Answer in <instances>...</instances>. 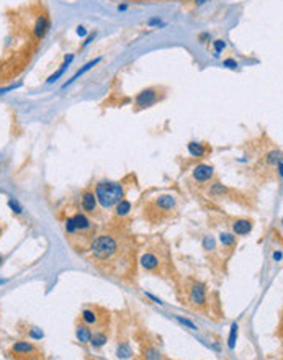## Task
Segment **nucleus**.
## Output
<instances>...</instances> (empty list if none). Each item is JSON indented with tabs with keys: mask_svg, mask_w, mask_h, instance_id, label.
I'll return each mask as SVG.
<instances>
[{
	"mask_svg": "<svg viewBox=\"0 0 283 360\" xmlns=\"http://www.w3.org/2000/svg\"><path fill=\"white\" fill-rule=\"evenodd\" d=\"M90 260L100 272L115 279H126L135 274L136 249L130 236L105 233L89 246Z\"/></svg>",
	"mask_w": 283,
	"mask_h": 360,
	"instance_id": "obj_1",
	"label": "nucleus"
},
{
	"mask_svg": "<svg viewBox=\"0 0 283 360\" xmlns=\"http://www.w3.org/2000/svg\"><path fill=\"white\" fill-rule=\"evenodd\" d=\"M94 193L97 197V203H99L104 210H110L115 207L120 200L125 198L126 188L123 182H116V180H100V182L95 185Z\"/></svg>",
	"mask_w": 283,
	"mask_h": 360,
	"instance_id": "obj_2",
	"label": "nucleus"
},
{
	"mask_svg": "<svg viewBox=\"0 0 283 360\" xmlns=\"http://www.w3.org/2000/svg\"><path fill=\"white\" fill-rule=\"evenodd\" d=\"M177 205H178L177 197L174 193H161L154 198L151 207L144 210V215H147V218L154 221V223H157V221L161 223L167 216H171L172 212H176Z\"/></svg>",
	"mask_w": 283,
	"mask_h": 360,
	"instance_id": "obj_3",
	"label": "nucleus"
},
{
	"mask_svg": "<svg viewBox=\"0 0 283 360\" xmlns=\"http://www.w3.org/2000/svg\"><path fill=\"white\" fill-rule=\"evenodd\" d=\"M164 99V89L162 87H146L141 92H138L135 97V108L136 110H146L156 104H159Z\"/></svg>",
	"mask_w": 283,
	"mask_h": 360,
	"instance_id": "obj_4",
	"label": "nucleus"
},
{
	"mask_svg": "<svg viewBox=\"0 0 283 360\" xmlns=\"http://www.w3.org/2000/svg\"><path fill=\"white\" fill-rule=\"evenodd\" d=\"M188 305L195 310H203L208 305L207 287L198 280H192L188 287Z\"/></svg>",
	"mask_w": 283,
	"mask_h": 360,
	"instance_id": "obj_5",
	"label": "nucleus"
},
{
	"mask_svg": "<svg viewBox=\"0 0 283 360\" xmlns=\"http://www.w3.org/2000/svg\"><path fill=\"white\" fill-rule=\"evenodd\" d=\"M10 354L17 359H39L43 357V352L36 347L33 341H17L10 347Z\"/></svg>",
	"mask_w": 283,
	"mask_h": 360,
	"instance_id": "obj_6",
	"label": "nucleus"
},
{
	"mask_svg": "<svg viewBox=\"0 0 283 360\" xmlns=\"http://www.w3.org/2000/svg\"><path fill=\"white\" fill-rule=\"evenodd\" d=\"M140 265L146 272L159 274V270H161V265H162V260H161V257L156 254V252L147 251V252H144V254H141V257H140Z\"/></svg>",
	"mask_w": 283,
	"mask_h": 360,
	"instance_id": "obj_7",
	"label": "nucleus"
},
{
	"mask_svg": "<svg viewBox=\"0 0 283 360\" xmlns=\"http://www.w3.org/2000/svg\"><path fill=\"white\" fill-rule=\"evenodd\" d=\"M192 177L197 183H207L214 177V167L210 164H198L192 169Z\"/></svg>",
	"mask_w": 283,
	"mask_h": 360,
	"instance_id": "obj_8",
	"label": "nucleus"
},
{
	"mask_svg": "<svg viewBox=\"0 0 283 360\" xmlns=\"http://www.w3.org/2000/svg\"><path fill=\"white\" fill-rule=\"evenodd\" d=\"M51 28V22L49 18L46 17V15H38L35 20V25H33V36L36 41H41L44 38L46 35H48Z\"/></svg>",
	"mask_w": 283,
	"mask_h": 360,
	"instance_id": "obj_9",
	"label": "nucleus"
},
{
	"mask_svg": "<svg viewBox=\"0 0 283 360\" xmlns=\"http://www.w3.org/2000/svg\"><path fill=\"white\" fill-rule=\"evenodd\" d=\"M82 323L89 324L90 327H104V323L100 321V315H99V308H84L80 313Z\"/></svg>",
	"mask_w": 283,
	"mask_h": 360,
	"instance_id": "obj_10",
	"label": "nucleus"
},
{
	"mask_svg": "<svg viewBox=\"0 0 283 360\" xmlns=\"http://www.w3.org/2000/svg\"><path fill=\"white\" fill-rule=\"evenodd\" d=\"M97 197L92 190H85L80 197V207L84 210V213L87 215H95L97 213Z\"/></svg>",
	"mask_w": 283,
	"mask_h": 360,
	"instance_id": "obj_11",
	"label": "nucleus"
},
{
	"mask_svg": "<svg viewBox=\"0 0 283 360\" xmlns=\"http://www.w3.org/2000/svg\"><path fill=\"white\" fill-rule=\"evenodd\" d=\"M100 63H102V58H95V59L89 61V63H87V64H84V66H82V68H80L79 71L75 72L74 75L71 77V79H69L68 82H64V84H63V90H64V89H68V87H69V85H72V84H74V82H75L77 79H80L82 75H84V74H87V72H89V71H92V69L95 68L97 64H100Z\"/></svg>",
	"mask_w": 283,
	"mask_h": 360,
	"instance_id": "obj_12",
	"label": "nucleus"
},
{
	"mask_svg": "<svg viewBox=\"0 0 283 360\" xmlns=\"http://www.w3.org/2000/svg\"><path fill=\"white\" fill-rule=\"evenodd\" d=\"M108 342V332L105 331V327H95V331H92V337H90V346L92 349L99 351Z\"/></svg>",
	"mask_w": 283,
	"mask_h": 360,
	"instance_id": "obj_13",
	"label": "nucleus"
},
{
	"mask_svg": "<svg viewBox=\"0 0 283 360\" xmlns=\"http://www.w3.org/2000/svg\"><path fill=\"white\" fill-rule=\"evenodd\" d=\"M187 151L193 159H202L210 152V147L205 143H198V141H190L187 144Z\"/></svg>",
	"mask_w": 283,
	"mask_h": 360,
	"instance_id": "obj_14",
	"label": "nucleus"
},
{
	"mask_svg": "<svg viewBox=\"0 0 283 360\" xmlns=\"http://www.w3.org/2000/svg\"><path fill=\"white\" fill-rule=\"evenodd\" d=\"M231 228H233V233L236 236H246L249 234L252 229H254V224H252L250 219H236L233 221V224H231Z\"/></svg>",
	"mask_w": 283,
	"mask_h": 360,
	"instance_id": "obj_15",
	"label": "nucleus"
},
{
	"mask_svg": "<svg viewBox=\"0 0 283 360\" xmlns=\"http://www.w3.org/2000/svg\"><path fill=\"white\" fill-rule=\"evenodd\" d=\"M75 337L77 341H79L82 346H85V344L90 342V337H92V327L89 324L85 323H80L75 326Z\"/></svg>",
	"mask_w": 283,
	"mask_h": 360,
	"instance_id": "obj_16",
	"label": "nucleus"
},
{
	"mask_svg": "<svg viewBox=\"0 0 283 360\" xmlns=\"http://www.w3.org/2000/svg\"><path fill=\"white\" fill-rule=\"evenodd\" d=\"M72 61H74V54H66L64 56V63L61 64V68L54 72V74H51L49 77H48V80H46V84H54L56 80H59L61 77L64 75V72H66V69L69 68V66L72 64Z\"/></svg>",
	"mask_w": 283,
	"mask_h": 360,
	"instance_id": "obj_17",
	"label": "nucleus"
},
{
	"mask_svg": "<svg viewBox=\"0 0 283 360\" xmlns=\"http://www.w3.org/2000/svg\"><path fill=\"white\" fill-rule=\"evenodd\" d=\"M131 210H133V203L126 198L120 200V202L115 205V213H116L118 218H125V216H128L131 213Z\"/></svg>",
	"mask_w": 283,
	"mask_h": 360,
	"instance_id": "obj_18",
	"label": "nucleus"
},
{
	"mask_svg": "<svg viewBox=\"0 0 283 360\" xmlns=\"http://www.w3.org/2000/svg\"><path fill=\"white\" fill-rule=\"evenodd\" d=\"M228 193H229V188L226 187L224 183H221V182H213L212 187H210V190H208V195H210V197H213V198L224 197V195H228Z\"/></svg>",
	"mask_w": 283,
	"mask_h": 360,
	"instance_id": "obj_19",
	"label": "nucleus"
},
{
	"mask_svg": "<svg viewBox=\"0 0 283 360\" xmlns=\"http://www.w3.org/2000/svg\"><path fill=\"white\" fill-rule=\"evenodd\" d=\"M116 357L118 359H130L133 357V349L128 341H121L116 347Z\"/></svg>",
	"mask_w": 283,
	"mask_h": 360,
	"instance_id": "obj_20",
	"label": "nucleus"
},
{
	"mask_svg": "<svg viewBox=\"0 0 283 360\" xmlns=\"http://www.w3.org/2000/svg\"><path fill=\"white\" fill-rule=\"evenodd\" d=\"M219 241L226 249H233L236 246V243H238V238H236L234 233H221Z\"/></svg>",
	"mask_w": 283,
	"mask_h": 360,
	"instance_id": "obj_21",
	"label": "nucleus"
},
{
	"mask_svg": "<svg viewBox=\"0 0 283 360\" xmlns=\"http://www.w3.org/2000/svg\"><path fill=\"white\" fill-rule=\"evenodd\" d=\"M238 334H239V324L233 323L231 324V331H229V337H228V347L229 351H234L236 349V342H238Z\"/></svg>",
	"mask_w": 283,
	"mask_h": 360,
	"instance_id": "obj_22",
	"label": "nucleus"
},
{
	"mask_svg": "<svg viewBox=\"0 0 283 360\" xmlns=\"http://www.w3.org/2000/svg\"><path fill=\"white\" fill-rule=\"evenodd\" d=\"M282 161V151L280 149H272V151L267 152V156H265V162L269 164V166H277Z\"/></svg>",
	"mask_w": 283,
	"mask_h": 360,
	"instance_id": "obj_23",
	"label": "nucleus"
},
{
	"mask_svg": "<svg viewBox=\"0 0 283 360\" xmlns=\"http://www.w3.org/2000/svg\"><path fill=\"white\" fill-rule=\"evenodd\" d=\"M144 359H149V360H157V359H162V354L159 349L152 347V346H147L144 349V354H142Z\"/></svg>",
	"mask_w": 283,
	"mask_h": 360,
	"instance_id": "obj_24",
	"label": "nucleus"
},
{
	"mask_svg": "<svg viewBox=\"0 0 283 360\" xmlns=\"http://www.w3.org/2000/svg\"><path fill=\"white\" fill-rule=\"evenodd\" d=\"M226 48H228V44H226L224 39H214L213 41V49H214L213 58H219V54L223 53Z\"/></svg>",
	"mask_w": 283,
	"mask_h": 360,
	"instance_id": "obj_25",
	"label": "nucleus"
},
{
	"mask_svg": "<svg viewBox=\"0 0 283 360\" xmlns=\"http://www.w3.org/2000/svg\"><path fill=\"white\" fill-rule=\"evenodd\" d=\"M27 334H28V337L32 339V341H39V339H43L44 337V332L41 331L39 327H36V326H32L27 331Z\"/></svg>",
	"mask_w": 283,
	"mask_h": 360,
	"instance_id": "obj_26",
	"label": "nucleus"
},
{
	"mask_svg": "<svg viewBox=\"0 0 283 360\" xmlns=\"http://www.w3.org/2000/svg\"><path fill=\"white\" fill-rule=\"evenodd\" d=\"M203 249L207 251V252H213L214 249H216V241H214V238L213 236H205L203 238Z\"/></svg>",
	"mask_w": 283,
	"mask_h": 360,
	"instance_id": "obj_27",
	"label": "nucleus"
},
{
	"mask_svg": "<svg viewBox=\"0 0 283 360\" xmlns=\"http://www.w3.org/2000/svg\"><path fill=\"white\" fill-rule=\"evenodd\" d=\"M146 27H149V28H164V27H167V23L164 22L162 18L152 17V18H149L146 22Z\"/></svg>",
	"mask_w": 283,
	"mask_h": 360,
	"instance_id": "obj_28",
	"label": "nucleus"
},
{
	"mask_svg": "<svg viewBox=\"0 0 283 360\" xmlns=\"http://www.w3.org/2000/svg\"><path fill=\"white\" fill-rule=\"evenodd\" d=\"M176 320H177L180 324H182V326L188 327V329H192V331H198V326H197V324H195L193 321H190L188 318H183V316L176 315Z\"/></svg>",
	"mask_w": 283,
	"mask_h": 360,
	"instance_id": "obj_29",
	"label": "nucleus"
},
{
	"mask_svg": "<svg viewBox=\"0 0 283 360\" xmlns=\"http://www.w3.org/2000/svg\"><path fill=\"white\" fill-rule=\"evenodd\" d=\"M8 208L12 210V213H13V215H17V216L23 215V207L17 202V200L10 198V200H8Z\"/></svg>",
	"mask_w": 283,
	"mask_h": 360,
	"instance_id": "obj_30",
	"label": "nucleus"
},
{
	"mask_svg": "<svg viewBox=\"0 0 283 360\" xmlns=\"http://www.w3.org/2000/svg\"><path fill=\"white\" fill-rule=\"evenodd\" d=\"M223 66H224V68H228V69H233V71H236V69H238V61H236V59H233V58H228V59H224L223 61Z\"/></svg>",
	"mask_w": 283,
	"mask_h": 360,
	"instance_id": "obj_31",
	"label": "nucleus"
},
{
	"mask_svg": "<svg viewBox=\"0 0 283 360\" xmlns=\"http://www.w3.org/2000/svg\"><path fill=\"white\" fill-rule=\"evenodd\" d=\"M75 35L80 36V38H84V36L89 35V32H87V28L84 27V25H79V27L75 28Z\"/></svg>",
	"mask_w": 283,
	"mask_h": 360,
	"instance_id": "obj_32",
	"label": "nucleus"
},
{
	"mask_svg": "<svg viewBox=\"0 0 283 360\" xmlns=\"http://www.w3.org/2000/svg\"><path fill=\"white\" fill-rule=\"evenodd\" d=\"M97 38V33L94 32V33H90V35H87V39L84 41V44H82V48H87V46H89L90 43H94V39Z\"/></svg>",
	"mask_w": 283,
	"mask_h": 360,
	"instance_id": "obj_33",
	"label": "nucleus"
},
{
	"mask_svg": "<svg viewBox=\"0 0 283 360\" xmlns=\"http://www.w3.org/2000/svg\"><path fill=\"white\" fill-rule=\"evenodd\" d=\"M198 39L202 41V43H207V41L212 39V35H210L208 32H203V33H200V35H198Z\"/></svg>",
	"mask_w": 283,
	"mask_h": 360,
	"instance_id": "obj_34",
	"label": "nucleus"
},
{
	"mask_svg": "<svg viewBox=\"0 0 283 360\" xmlns=\"http://www.w3.org/2000/svg\"><path fill=\"white\" fill-rule=\"evenodd\" d=\"M144 295H146L147 298H151V300L154 301V303H157V305H161V306H164V301L161 300V298H157V296H154L152 293H144Z\"/></svg>",
	"mask_w": 283,
	"mask_h": 360,
	"instance_id": "obj_35",
	"label": "nucleus"
},
{
	"mask_svg": "<svg viewBox=\"0 0 283 360\" xmlns=\"http://www.w3.org/2000/svg\"><path fill=\"white\" fill-rule=\"evenodd\" d=\"M18 85H10V87H0V95H5L7 94V92H10V90H15L17 89Z\"/></svg>",
	"mask_w": 283,
	"mask_h": 360,
	"instance_id": "obj_36",
	"label": "nucleus"
},
{
	"mask_svg": "<svg viewBox=\"0 0 283 360\" xmlns=\"http://www.w3.org/2000/svg\"><path fill=\"white\" fill-rule=\"evenodd\" d=\"M128 8H130V5H128L126 2H123V3H120V5H118V12H120V13H125V12H128Z\"/></svg>",
	"mask_w": 283,
	"mask_h": 360,
	"instance_id": "obj_37",
	"label": "nucleus"
},
{
	"mask_svg": "<svg viewBox=\"0 0 283 360\" xmlns=\"http://www.w3.org/2000/svg\"><path fill=\"white\" fill-rule=\"evenodd\" d=\"M275 167H277V174H279V180L282 182V179H283V164H282V161L277 164Z\"/></svg>",
	"mask_w": 283,
	"mask_h": 360,
	"instance_id": "obj_38",
	"label": "nucleus"
},
{
	"mask_svg": "<svg viewBox=\"0 0 283 360\" xmlns=\"http://www.w3.org/2000/svg\"><path fill=\"white\" fill-rule=\"evenodd\" d=\"M282 257H283V255H282V251H280V249H279V251H275L274 254H272V259H274L275 262H282Z\"/></svg>",
	"mask_w": 283,
	"mask_h": 360,
	"instance_id": "obj_39",
	"label": "nucleus"
},
{
	"mask_svg": "<svg viewBox=\"0 0 283 360\" xmlns=\"http://www.w3.org/2000/svg\"><path fill=\"white\" fill-rule=\"evenodd\" d=\"M207 2H210V0H195V5H197V7H202V5Z\"/></svg>",
	"mask_w": 283,
	"mask_h": 360,
	"instance_id": "obj_40",
	"label": "nucleus"
},
{
	"mask_svg": "<svg viewBox=\"0 0 283 360\" xmlns=\"http://www.w3.org/2000/svg\"><path fill=\"white\" fill-rule=\"evenodd\" d=\"M7 279H0V287H2V285H5V284H7Z\"/></svg>",
	"mask_w": 283,
	"mask_h": 360,
	"instance_id": "obj_41",
	"label": "nucleus"
},
{
	"mask_svg": "<svg viewBox=\"0 0 283 360\" xmlns=\"http://www.w3.org/2000/svg\"><path fill=\"white\" fill-rule=\"evenodd\" d=\"M3 260H5V259H3V257H2V255H0V265H2V264H3Z\"/></svg>",
	"mask_w": 283,
	"mask_h": 360,
	"instance_id": "obj_42",
	"label": "nucleus"
},
{
	"mask_svg": "<svg viewBox=\"0 0 283 360\" xmlns=\"http://www.w3.org/2000/svg\"><path fill=\"white\" fill-rule=\"evenodd\" d=\"M0 236H2V226H0Z\"/></svg>",
	"mask_w": 283,
	"mask_h": 360,
	"instance_id": "obj_43",
	"label": "nucleus"
},
{
	"mask_svg": "<svg viewBox=\"0 0 283 360\" xmlns=\"http://www.w3.org/2000/svg\"><path fill=\"white\" fill-rule=\"evenodd\" d=\"M0 174H2V166H0Z\"/></svg>",
	"mask_w": 283,
	"mask_h": 360,
	"instance_id": "obj_44",
	"label": "nucleus"
}]
</instances>
